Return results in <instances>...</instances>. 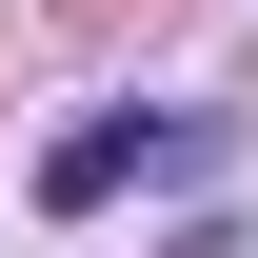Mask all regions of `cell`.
Returning a JSON list of instances; mask_svg holds the SVG:
<instances>
[{"label": "cell", "instance_id": "obj_1", "mask_svg": "<svg viewBox=\"0 0 258 258\" xmlns=\"http://www.w3.org/2000/svg\"><path fill=\"white\" fill-rule=\"evenodd\" d=\"M159 159H219V119H159V99H99V119H60V139H40V199H60V219H99V199H139Z\"/></svg>", "mask_w": 258, "mask_h": 258}]
</instances>
